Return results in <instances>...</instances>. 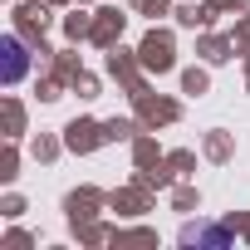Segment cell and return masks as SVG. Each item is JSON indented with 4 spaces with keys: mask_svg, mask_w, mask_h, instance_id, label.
Listing matches in <instances>:
<instances>
[{
    "mask_svg": "<svg viewBox=\"0 0 250 250\" xmlns=\"http://www.w3.org/2000/svg\"><path fill=\"white\" fill-rule=\"evenodd\" d=\"M5 54H10V59H5V79L15 83V79L25 74V49H20V40H5Z\"/></svg>",
    "mask_w": 250,
    "mask_h": 250,
    "instance_id": "6da1fadb",
    "label": "cell"
},
{
    "mask_svg": "<svg viewBox=\"0 0 250 250\" xmlns=\"http://www.w3.org/2000/svg\"><path fill=\"white\" fill-rule=\"evenodd\" d=\"M187 240H226V230H187Z\"/></svg>",
    "mask_w": 250,
    "mask_h": 250,
    "instance_id": "7a4b0ae2",
    "label": "cell"
}]
</instances>
